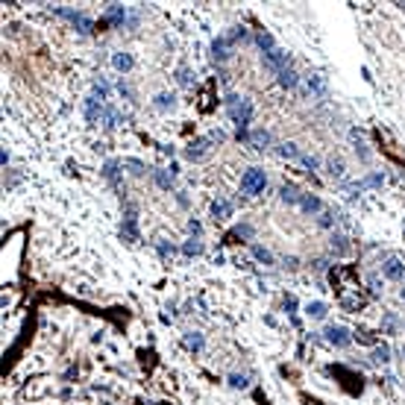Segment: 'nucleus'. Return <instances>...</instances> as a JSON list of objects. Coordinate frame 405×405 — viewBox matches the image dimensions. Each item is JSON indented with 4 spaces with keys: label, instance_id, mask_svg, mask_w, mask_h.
<instances>
[{
    "label": "nucleus",
    "instance_id": "obj_1",
    "mask_svg": "<svg viewBox=\"0 0 405 405\" xmlns=\"http://www.w3.org/2000/svg\"><path fill=\"white\" fill-rule=\"evenodd\" d=\"M226 106H229L232 120L238 123V138L241 135H247V126H250V120H252V103L247 100V97H229Z\"/></svg>",
    "mask_w": 405,
    "mask_h": 405
},
{
    "label": "nucleus",
    "instance_id": "obj_2",
    "mask_svg": "<svg viewBox=\"0 0 405 405\" xmlns=\"http://www.w3.org/2000/svg\"><path fill=\"white\" fill-rule=\"evenodd\" d=\"M264 185H267V173H264L262 167H250L244 176H241V191L247 194V197H256V194H262Z\"/></svg>",
    "mask_w": 405,
    "mask_h": 405
},
{
    "label": "nucleus",
    "instance_id": "obj_3",
    "mask_svg": "<svg viewBox=\"0 0 405 405\" xmlns=\"http://www.w3.org/2000/svg\"><path fill=\"white\" fill-rule=\"evenodd\" d=\"M264 68H267V71H273V73H282V71L291 68V59H288L285 50L273 47V50H267V53H264Z\"/></svg>",
    "mask_w": 405,
    "mask_h": 405
},
{
    "label": "nucleus",
    "instance_id": "obj_4",
    "mask_svg": "<svg viewBox=\"0 0 405 405\" xmlns=\"http://www.w3.org/2000/svg\"><path fill=\"white\" fill-rule=\"evenodd\" d=\"M56 15H62V18H68L73 27H80V33H94V21L91 18H85L83 12H73V9H56Z\"/></svg>",
    "mask_w": 405,
    "mask_h": 405
},
{
    "label": "nucleus",
    "instance_id": "obj_5",
    "mask_svg": "<svg viewBox=\"0 0 405 405\" xmlns=\"http://www.w3.org/2000/svg\"><path fill=\"white\" fill-rule=\"evenodd\" d=\"M209 150H212V138H197V141H191L188 147H185V159L200 162V159L209 156Z\"/></svg>",
    "mask_w": 405,
    "mask_h": 405
},
{
    "label": "nucleus",
    "instance_id": "obj_6",
    "mask_svg": "<svg viewBox=\"0 0 405 405\" xmlns=\"http://www.w3.org/2000/svg\"><path fill=\"white\" fill-rule=\"evenodd\" d=\"M326 341L332 346H341V349H344V346H349L352 338H349V332H346L344 326H329V329H326Z\"/></svg>",
    "mask_w": 405,
    "mask_h": 405
},
{
    "label": "nucleus",
    "instance_id": "obj_7",
    "mask_svg": "<svg viewBox=\"0 0 405 405\" xmlns=\"http://www.w3.org/2000/svg\"><path fill=\"white\" fill-rule=\"evenodd\" d=\"M83 109H85V118L91 120V123H100V120H103V115H106V106H103L97 97H88Z\"/></svg>",
    "mask_w": 405,
    "mask_h": 405
},
{
    "label": "nucleus",
    "instance_id": "obj_8",
    "mask_svg": "<svg viewBox=\"0 0 405 405\" xmlns=\"http://www.w3.org/2000/svg\"><path fill=\"white\" fill-rule=\"evenodd\" d=\"M103 179H106L112 188L120 191V162L118 159H109L106 165H103Z\"/></svg>",
    "mask_w": 405,
    "mask_h": 405
},
{
    "label": "nucleus",
    "instance_id": "obj_9",
    "mask_svg": "<svg viewBox=\"0 0 405 405\" xmlns=\"http://www.w3.org/2000/svg\"><path fill=\"white\" fill-rule=\"evenodd\" d=\"M229 50H232V44L226 41V36H220V38H215V41H212V56H215V62H220V65H223V62L232 56Z\"/></svg>",
    "mask_w": 405,
    "mask_h": 405
},
{
    "label": "nucleus",
    "instance_id": "obj_10",
    "mask_svg": "<svg viewBox=\"0 0 405 405\" xmlns=\"http://www.w3.org/2000/svg\"><path fill=\"white\" fill-rule=\"evenodd\" d=\"M326 77H320V73H311L309 80H306V91H309L311 97H323L326 94Z\"/></svg>",
    "mask_w": 405,
    "mask_h": 405
},
{
    "label": "nucleus",
    "instance_id": "obj_11",
    "mask_svg": "<svg viewBox=\"0 0 405 405\" xmlns=\"http://www.w3.org/2000/svg\"><path fill=\"white\" fill-rule=\"evenodd\" d=\"M382 273L388 276V279H402V276H405V267L396 262V259H388V262L382 264Z\"/></svg>",
    "mask_w": 405,
    "mask_h": 405
},
{
    "label": "nucleus",
    "instance_id": "obj_12",
    "mask_svg": "<svg viewBox=\"0 0 405 405\" xmlns=\"http://www.w3.org/2000/svg\"><path fill=\"white\" fill-rule=\"evenodd\" d=\"M120 232H123V238L126 241H138V223H135V215H126L123 217V226H120Z\"/></svg>",
    "mask_w": 405,
    "mask_h": 405
},
{
    "label": "nucleus",
    "instance_id": "obj_13",
    "mask_svg": "<svg viewBox=\"0 0 405 405\" xmlns=\"http://www.w3.org/2000/svg\"><path fill=\"white\" fill-rule=\"evenodd\" d=\"M229 215H232V202L229 200H215L212 202V217H215V220H226Z\"/></svg>",
    "mask_w": 405,
    "mask_h": 405
},
{
    "label": "nucleus",
    "instance_id": "obj_14",
    "mask_svg": "<svg viewBox=\"0 0 405 405\" xmlns=\"http://www.w3.org/2000/svg\"><path fill=\"white\" fill-rule=\"evenodd\" d=\"M123 18H126V9H123L120 3H112V6L106 9V21H109V24L120 27V24H123Z\"/></svg>",
    "mask_w": 405,
    "mask_h": 405
},
{
    "label": "nucleus",
    "instance_id": "obj_15",
    "mask_svg": "<svg viewBox=\"0 0 405 405\" xmlns=\"http://www.w3.org/2000/svg\"><path fill=\"white\" fill-rule=\"evenodd\" d=\"M299 209H302L306 215H317V212H323V202L317 200V197H311V194H306V197L299 200Z\"/></svg>",
    "mask_w": 405,
    "mask_h": 405
},
{
    "label": "nucleus",
    "instance_id": "obj_16",
    "mask_svg": "<svg viewBox=\"0 0 405 405\" xmlns=\"http://www.w3.org/2000/svg\"><path fill=\"white\" fill-rule=\"evenodd\" d=\"M326 302H309V306H306V314H309L311 320H323V317H326Z\"/></svg>",
    "mask_w": 405,
    "mask_h": 405
},
{
    "label": "nucleus",
    "instance_id": "obj_17",
    "mask_svg": "<svg viewBox=\"0 0 405 405\" xmlns=\"http://www.w3.org/2000/svg\"><path fill=\"white\" fill-rule=\"evenodd\" d=\"M250 144L256 147V150H264L267 144H270V132H264V130H256L250 135Z\"/></svg>",
    "mask_w": 405,
    "mask_h": 405
},
{
    "label": "nucleus",
    "instance_id": "obj_18",
    "mask_svg": "<svg viewBox=\"0 0 405 405\" xmlns=\"http://www.w3.org/2000/svg\"><path fill=\"white\" fill-rule=\"evenodd\" d=\"M279 197H282V202H299L302 200V194L297 191V185H282Z\"/></svg>",
    "mask_w": 405,
    "mask_h": 405
},
{
    "label": "nucleus",
    "instance_id": "obj_19",
    "mask_svg": "<svg viewBox=\"0 0 405 405\" xmlns=\"http://www.w3.org/2000/svg\"><path fill=\"white\" fill-rule=\"evenodd\" d=\"M276 77H279V85H282V88H297V83H299V77L291 71V68L282 71V73H276Z\"/></svg>",
    "mask_w": 405,
    "mask_h": 405
},
{
    "label": "nucleus",
    "instance_id": "obj_20",
    "mask_svg": "<svg viewBox=\"0 0 405 405\" xmlns=\"http://www.w3.org/2000/svg\"><path fill=\"white\" fill-rule=\"evenodd\" d=\"M112 65H115L118 71H130L132 68V56L130 53H115V56H112Z\"/></svg>",
    "mask_w": 405,
    "mask_h": 405
},
{
    "label": "nucleus",
    "instance_id": "obj_21",
    "mask_svg": "<svg viewBox=\"0 0 405 405\" xmlns=\"http://www.w3.org/2000/svg\"><path fill=\"white\" fill-rule=\"evenodd\" d=\"M279 156H282V159H299V147L294 141H288V144H279Z\"/></svg>",
    "mask_w": 405,
    "mask_h": 405
},
{
    "label": "nucleus",
    "instance_id": "obj_22",
    "mask_svg": "<svg viewBox=\"0 0 405 405\" xmlns=\"http://www.w3.org/2000/svg\"><path fill=\"white\" fill-rule=\"evenodd\" d=\"M250 252H252V259H259V262H264V264H270V262H273L270 250H264V247H259V244H252V247H250Z\"/></svg>",
    "mask_w": 405,
    "mask_h": 405
},
{
    "label": "nucleus",
    "instance_id": "obj_23",
    "mask_svg": "<svg viewBox=\"0 0 405 405\" xmlns=\"http://www.w3.org/2000/svg\"><path fill=\"white\" fill-rule=\"evenodd\" d=\"M229 385L238 388V391H244V388H250V376H244V373H232V376H229Z\"/></svg>",
    "mask_w": 405,
    "mask_h": 405
},
{
    "label": "nucleus",
    "instance_id": "obj_24",
    "mask_svg": "<svg viewBox=\"0 0 405 405\" xmlns=\"http://www.w3.org/2000/svg\"><path fill=\"white\" fill-rule=\"evenodd\" d=\"M373 361H376V364H388V361H391V349H388L385 344L376 346V352H373Z\"/></svg>",
    "mask_w": 405,
    "mask_h": 405
},
{
    "label": "nucleus",
    "instance_id": "obj_25",
    "mask_svg": "<svg viewBox=\"0 0 405 405\" xmlns=\"http://www.w3.org/2000/svg\"><path fill=\"white\" fill-rule=\"evenodd\" d=\"M185 346H188V349H202V335L200 332H188L185 335Z\"/></svg>",
    "mask_w": 405,
    "mask_h": 405
},
{
    "label": "nucleus",
    "instance_id": "obj_26",
    "mask_svg": "<svg viewBox=\"0 0 405 405\" xmlns=\"http://www.w3.org/2000/svg\"><path fill=\"white\" fill-rule=\"evenodd\" d=\"M182 252H185V256H200V252H202V241H197V238H191L188 244H185V247H182Z\"/></svg>",
    "mask_w": 405,
    "mask_h": 405
},
{
    "label": "nucleus",
    "instance_id": "obj_27",
    "mask_svg": "<svg viewBox=\"0 0 405 405\" xmlns=\"http://www.w3.org/2000/svg\"><path fill=\"white\" fill-rule=\"evenodd\" d=\"M103 123H106L109 130H115V126L120 123V115L115 112V109H106V115H103Z\"/></svg>",
    "mask_w": 405,
    "mask_h": 405
},
{
    "label": "nucleus",
    "instance_id": "obj_28",
    "mask_svg": "<svg viewBox=\"0 0 405 405\" xmlns=\"http://www.w3.org/2000/svg\"><path fill=\"white\" fill-rule=\"evenodd\" d=\"M329 173L341 179V176H344V162H341V159H335V156H332V159H329Z\"/></svg>",
    "mask_w": 405,
    "mask_h": 405
},
{
    "label": "nucleus",
    "instance_id": "obj_29",
    "mask_svg": "<svg viewBox=\"0 0 405 405\" xmlns=\"http://www.w3.org/2000/svg\"><path fill=\"white\" fill-rule=\"evenodd\" d=\"M256 41H259V47L264 50V53H267V50H273L276 44H273V38L267 36V33H259V36H256Z\"/></svg>",
    "mask_w": 405,
    "mask_h": 405
},
{
    "label": "nucleus",
    "instance_id": "obj_30",
    "mask_svg": "<svg viewBox=\"0 0 405 405\" xmlns=\"http://www.w3.org/2000/svg\"><path fill=\"white\" fill-rule=\"evenodd\" d=\"M156 106L159 109H173V94H159L156 97Z\"/></svg>",
    "mask_w": 405,
    "mask_h": 405
},
{
    "label": "nucleus",
    "instance_id": "obj_31",
    "mask_svg": "<svg viewBox=\"0 0 405 405\" xmlns=\"http://www.w3.org/2000/svg\"><path fill=\"white\" fill-rule=\"evenodd\" d=\"M123 165L130 167V170H132V173H135V176H141V173H144V165H141V162H138V159H126Z\"/></svg>",
    "mask_w": 405,
    "mask_h": 405
},
{
    "label": "nucleus",
    "instance_id": "obj_32",
    "mask_svg": "<svg viewBox=\"0 0 405 405\" xmlns=\"http://www.w3.org/2000/svg\"><path fill=\"white\" fill-rule=\"evenodd\" d=\"M299 162H302V165L309 167V170H317V167H320V162H317V159H314V156H306V153L299 156Z\"/></svg>",
    "mask_w": 405,
    "mask_h": 405
},
{
    "label": "nucleus",
    "instance_id": "obj_33",
    "mask_svg": "<svg viewBox=\"0 0 405 405\" xmlns=\"http://www.w3.org/2000/svg\"><path fill=\"white\" fill-rule=\"evenodd\" d=\"M156 182H159V188H170V176H167L165 170H156Z\"/></svg>",
    "mask_w": 405,
    "mask_h": 405
},
{
    "label": "nucleus",
    "instance_id": "obj_34",
    "mask_svg": "<svg viewBox=\"0 0 405 405\" xmlns=\"http://www.w3.org/2000/svg\"><path fill=\"white\" fill-rule=\"evenodd\" d=\"M94 94H100V100H109V85L100 80V83H94Z\"/></svg>",
    "mask_w": 405,
    "mask_h": 405
},
{
    "label": "nucleus",
    "instance_id": "obj_35",
    "mask_svg": "<svg viewBox=\"0 0 405 405\" xmlns=\"http://www.w3.org/2000/svg\"><path fill=\"white\" fill-rule=\"evenodd\" d=\"M179 83H182V85H191V83H194V80H191V71H188V68H179Z\"/></svg>",
    "mask_w": 405,
    "mask_h": 405
},
{
    "label": "nucleus",
    "instance_id": "obj_36",
    "mask_svg": "<svg viewBox=\"0 0 405 405\" xmlns=\"http://www.w3.org/2000/svg\"><path fill=\"white\" fill-rule=\"evenodd\" d=\"M235 235H241V238H250V235H252V226H247V223H244V226L235 229Z\"/></svg>",
    "mask_w": 405,
    "mask_h": 405
},
{
    "label": "nucleus",
    "instance_id": "obj_37",
    "mask_svg": "<svg viewBox=\"0 0 405 405\" xmlns=\"http://www.w3.org/2000/svg\"><path fill=\"white\" fill-rule=\"evenodd\" d=\"M159 252H162V256H173V247H170V244H165V241H162V244H159Z\"/></svg>",
    "mask_w": 405,
    "mask_h": 405
},
{
    "label": "nucleus",
    "instance_id": "obj_38",
    "mask_svg": "<svg viewBox=\"0 0 405 405\" xmlns=\"http://www.w3.org/2000/svg\"><path fill=\"white\" fill-rule=\"evenodd\" d=\"M188 229L194 232V235H200V223H197V220H191V223H188Z\"/></svg>",
    "mask_w": 405,
    "mask_h": 405
},
{
    "label": "nucleus",
    "instance_id": "obj_39",
    "mask_svg": "<svg viewBox=\"0 0 405 405\" xmlns=\"http://www.w3.org/2000/svg\"><path fill=\"white\" fill-rule=\"evenodd\" d=\"M402 299H405V288H402Z\"/></svg>",
    "mask_w": 405,
    "mask_h": 405
}]
</instances>
